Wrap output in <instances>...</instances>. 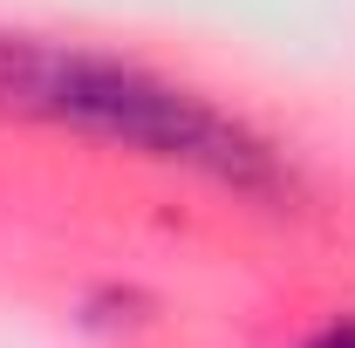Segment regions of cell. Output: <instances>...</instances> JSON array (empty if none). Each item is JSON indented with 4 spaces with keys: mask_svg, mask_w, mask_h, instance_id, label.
I'll return each instance as SVG.
<instances>
[{
    "mask_svg": "<svg viewBox=\"0 0 355 348\" xmlns=\"http://www.w3.org/2000/svg\"><path fill=\"white\" fill-rule=\"evenodd\" d=\"M0 110L130 143L144 157L205 171L219 184H232V191H253V198L294 191V177L273 157V143H260L239 116L212 110L205 96H191L178 82L144 76L130 62H103V55L28 42V35H0Z\"/></svg>",
    "mask_w": 355,
    "mask_h": 348,
    "instance_id": "obj_1",
    "label": "cell"
},
{
    "mask_svg": "<svg viewBox=\"0 0 355 348\" xmlns=\"http://www.w3.org/2000/svg\"><path fill=\"white\" fill-rule=\"evenodd\" d=\"M308 348H355V321H335V328H321Z\"/></svg>",
    "mask_w": 355,
    "mask_h": 348,
    "instance_id": "obj_2",
    "label": "cell"
}]
</instances>
